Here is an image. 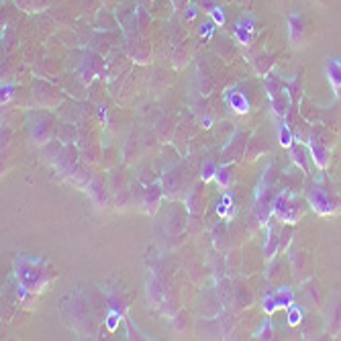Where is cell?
I'll return each instance as SVG.
<instances>
[{
    "label": "cell",
    "mask_w": 341,
    "mask_h": 341,
    "mask_svg": "<svg viewBox=\"0 0 341 341\" xmlns=\"http://www.w3.org/2000/svg\"><path fill=\"white\" fill-rule=\"evenodd\" d=\"M15 278L21 290L35 295V292H41L47 286V282L56 278V272L45 260L25 256L15 262Z\"/></svg>",
    "instance_id": "6da1fadb"
},
{
    "label": "cell",
    "mask_w": 341,
    "mask_h": 341,
    "mask_svg": "<svg viewBox=\"0 0 341 341\" xmlns=\"http://www.w3.org/2000/svg\"><path fill=\"white\" fill-rule=\"evenodd\" d=\"M307 201H309L311 209L315 213H319L321 217H331L341 207V201L335 197L333 192H329V188H325L321 184H313L311 186V190L307 192Z\"/></svg>",
    "instance_id": "7a4b0ae2"
},
{
    "label": "cell",
    "mask_w": 341,
    "mask_h": 341,
    "mask_svg": "<svg viewBox=\"0 0 341 341\" xmlns=\"http://www.w3.org/2000/svg\"><path fill=\"white\" fill-rule=\"evenodd\" d=\"M274 172V166L268 168V172H264V180H262V186L256 194V215L260 219V223H268L270 219V213H274V199H276V194L272 190L274 186V180H276V174Z\"/></svg>",
    "instance_id": "3957f363"
},
{
    "label": "cell",
    "mask_w": 341,
    "mask_h": 341,
    "mask_svg": "<svg viewBox=\"0 0 341 341\" xmlns=\"http://www.w3.org/2000/svg\"><path fill=\"white\" fill-rule=\"evenodd\" d=\"M264 82H266V90H268V96H270L274 115L276 117H286L288 111H290V107H292V101H290V96H288L286 84L282 80H278L274 74H266Z\"/></svg>",
    "instance_id": "277c9868"
},
{
    "label": "cell",
    "mask_w": 341,
    "mask_h": 341,
    "mask_svg": "<svg viewBox=\"0 0 341 341\" xmlns=\"http://www.w3.org/2000/svg\"><path fill=\"white\" fill-rule=\"evenodd\" d=\"M274 215H276V219L280 223H286V225L297 223L303 217V209H301L299 199L292 197L290 192L282 190L280 194H276V199H274Z\"/></svg>",
    "instance_id": "5b68a950"
},
{
    "label": "cell",
    "mask_w": 341,
    "mask_h": 341,
    "mask_svg": "<svg viewBox=\"0 0 341 341\" xmlns=\"http://www.w3.org/2000/svg\"><path fill=\"white\" fill-rule=\"evenodd\" d=\"M309 145H311V156L315 160V166L325 170L329 166V158H331V148H329V143L327 139L321 135V133H311L309 137Z\"/></svg>",
    "instance_id": "8992f818"
},
{
    "label": "cell",
    "mask_w": 341,
    "mask_h": 341,
    "mask_svg": "<svg viewBox=\"0 0 341 341\" xmlns=\"http://www.w3.org/2000/svg\"><path fill=\"white\" fill-rule=\"evenodd\" d=\"M290 305H295V292L292 288H278L276 292L264 297V311L266 315H272L276 309H288Z\"/></svg>",
    "instance_id": "52a82bcc"
},
{
    "label": "cell",
    "mask_w": 341,
    "mask_h": 341,
    "mask_svg": "<svg viewBox=\"0 0 341 341\" xmlns=\"http://www.w3.org/2000/svg\"><path fill=\"white\" fill-rule=\"evenodd\" d=\"M225 105L229 107V111H233L235 115H248L250 113V101L248 96L243 94L239 88H229L225 92Z\"/></svg>",
    "instance_id": "ba28073f"
},
{
    "label": "cell",
    "mask_w": 341,
    "mask_h": 341,
    "mask_svg": "<svg viewBox=\"0 0 341 341\" xmlns=\"http://www.w3.org/2000/svg\"><path fill=\"white\" fill-rule=\"evenodd\" d=\"M288 31H290V43L292 47H301L305 43L307 37V27H305V19L301 13H292L288 19Z\"/></svg>",
    "instance_id": "9c48e42d"
},
{
    "label": "cell",
    "mask_w": 341,
    "mask_h": 341,
    "mask_svg": "<svg viewBox=\"0 0 341 341\" xmlns=\"http://www.w3.org/2000/svg\"><path fill=\"white\" fill-rule=\"evenodd\" d=\"M325 70H327V78L337 94V99H341V58H331L327 60L325 64Z\"/></svg>",
    "instance_id": "30bf717a"
},
{
    "label": "cell",
    "mask_w": 341,
    "mask_h": 341,
    "mask_svg": "<svg viewBox=\"0 0 341 341\" xmlns=\"http://www.w3.org/2000/svg\"><path fill=\"white\" fill-rule=\"evenodd\" d=\"M252 31H254V19L252 17H243L235 25V37L241 45H250L252 43Z\"/></svg>",
    "instance_id": "8fae6325"
},
{
    "label": "cell",
    "mask_w": 341,
    "mask_h": 341,
    "mask_svg": "<svg viewBox=\"0 0 341 341\" xmlns=\"http://www.w3.org/2000/svg\"><path fill=\"white\" fill-rule=\"evenodd\" d=\"M288 150H290V158L295 162V166H299L305 174H309V152L305 145H299V141H295Z\"/></svg>",
    "instance_id": "7c38bea8"
},
{
    "label": "cell",
    "mask_w": 341,
    "mask_h": 341,
    "mask_svg": "<svg viewBox=\"0 0 341 341\" xmlns=\"http://www.w3.org/2000/svg\"><path fill=\"white\" fill-rule=\"evenodd\" d=\"M160 197H162L160 186H152V188L145 190V194H143V207H145V211L154 213L158 209V205H160Z\"/></svg>",
    "instance_id": "4fadbf2b"
},
{
    "label": "cell",
    "mask_w": 341,
    "mask_h": 341,
    "mask_svg": "<svg viewBox=\"0 0 341 341\" xmlns=\"http://www.w3.org/2000/svg\"><path fill=\"white\" fill-rule=\"evenodd\" d=\"M329 331L331 335H337L341 331V301L333 303L329 309Z\"/></svg>",
    "instance_id": "5bb4252c"
},
{
    "label": "cell",
    "mask_w": 341,
    "mask_h": 341,
    "mask_svg": "<svg viewBox=\"0 0 341 341\" xmlns=\"http://www.w3.org/2000/svg\"><path fill=\"white\" fill-rule=\"evenodd\" d=\"M280 252V237L274 229V225H268V241H266V258H274V254Z\"/></svg>",
    "instance_id": "9a60e30c"
},
{
    "label": "cell",
    "mask_w": 341,
    "mask_h": 341,
    "mask_svg": "<svg viewBox=\"0 0 341 341\" xmlns=\"http://www.w3.org/2000/svg\"><path fill=\"white\" fill-rule=\"evenodd\" d=\"M215 182L221 186V188H229L231 182H233V168L229 164L217 168V174H215Z\"/></svg>",
    "instance_id": "2e32d148"
},
{
    "label": "cell",
    "mask_w": 341,
    "mask_h": 341,
    "mask_svg": "<svg viewBox=\"0 0 341 341\" xmlns=\"http://www.w3.org/2000/svg\"><path fill=\"white\" fill-rule=\"evenodd\" d=\"M278 141H280L282 148H290V145L295 143V133H292V129H290L288 123H282L278 127Z\"/></svg>",
    "instance_id": "e0dca14e"
},
{
    "label": "cell",
    "mask_w": 341,
    "mask_h": 341,
    "mask_svg": "<svg viewBox=\"0 0 341 341\" xmlns=\"http://www.w3.org/2000/svg\"><path fill=\"white\" fill-rule=\"evenodd\" d=\"M286 319H288V325H290V327H299V325L303 323V319H305V313H303V309H301L299 305H290Z\"/></svg>",
    "instance_id": "ac0fdd59"
},
{
    "label": "cell",
    "mask_w": 341,
    "mask_h": 341,
    "mask_svg": "<svg viewBox=\"0 0 341 341\" xmlns=\"http://www.w3.org/2000/svg\"><path fill=\"white\" fill-rule=\"evenodd\" d=\"M286 90H288V96H290L292 105H297L299 103V96H301V80L299 78H292L290 82H286Z\"/></svg>",
    "instance_id": "d6986e66"
},
{
    "label": "cell",
    "mask_w": 341,
    "mask_h": 341,
    "mask_svg": "<svg viewBox=\"0 0 341 341\" xmlns=\"http://www.w3.org/2000/svg\"><path fill=\"white\" fill-rule=\"evenodd\" d=\"M217 168H219V166H217L213 160H207V162L203 164V168H201V178H203L205 182H209V180H215Z\"/></svg>",
    "instance_id": "ffe728a7"
},
{
    "label": "cell",
    "mask_w": 341,
    "mask_h": 341,
    "mask_svg": "<svg viewBox=\"0 0 341 341\" xmlns=\"http://www.w3.org/2000/svg\"><path fill=\"white\" fill-rule=\"evenodd\" d=\"M231 197H229V194H225V197L221 199V203L217 205V213L221 215V217H231L233 215V207H231Z\"/></svg>",
    "instance_id": "44dd1931"
},
{
    "label": "cell",
    "mask_w": 341,
    "mask_h": 341,
    "mask_svg": "<svg viewBox=\"0 0 341 341\" xmlns=\"http://www.w3.org/2000/svg\"><path fill=\"white\" fill-rule=\"evenodd\" d=\"M274 337V329H272V323L266 319L260 327V331L256 333V339H272Z\"/></svg>",
    "instance_id": "7402d4cb"
},
{
    "label": "cell",
    "mask_w": 341,
    "mask_h": 341,
    "mask_svg": "<svg viewBox=\"0 0 341 341\" xmlns=\"http://www.w3.org/2000/svg\"><path fill=\"white\" fill-rule=\"evenodd\" d=\"M211 19H213V23H215L217 27H223V25H225V13H223L219 7H215V9L211 11Z\"/></svg>",
    "instance_id": "603a6c76"
},
{
    "label": "cell",
    "mask_w": 341,
    "mask_h": 341,
    "mask_svg": "<svg viewBox=\"0 0 341 341\" xmlns=\"http://www.w3.org/2000/svg\"><path fill=\"white\" fill-rule=\"evenodd\" d=\"M13 90H15V86L13 84H3V96H0V103H7L11 96H13Z\"/></svg>",
    "instance_id": "cb8c5ba5"
},
{
    "label": "cell",
    "mask_w": 341,
    "mask_h": 341,
    "mask_svg": "<svg viewBox=\"0 0 341 341\" xmlns=\"http://www.w3.org/2000/svg\"><path fill=\"white\" fill-rule=\"evenodd\" d=\"M117 321H119V313H111L109 315V331L117 329Z\"/></svg>",
    "instance_id": "d4e9b609"
},
{
    "label": "cell",
    "mask_w": 341,
    "mask_h": 341,
    "mask_svg": "<svg viewBox=\"0 0 341 341\" xmlns=\"http://www.w3.org/2000/svg\"><path fill=\"white\" fill-rule=\"evenodd\" d=\"M213 29H215V23H207V25H203L201 35H203V37H209V35L213 33Z\"/></svg>",
    "instance_id": "484cf974"
},
{
    "label": "cell",
    "mask_w": 341,
    "mask_h": 341,
    "mask_svg": "<svg viewBox=\"0 0 341 341\" xmlns=\"http://www.w3.org/2000/svg\"><path fill=\"white\" fill-rule=\"evenodd\" d=\"M194 15H197V13H194V9H190L188 11V19H194Z\"/></svg>",
    "instance_id": "4316f807"
}]
</instances>
